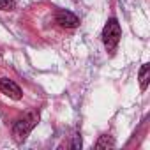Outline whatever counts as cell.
Returning a JSON list of instances; mask_svg holds the SVG:
<instances>
[{
    "label": "cell",
    "mask_w": 150,
    "mask_h": 150,
    "mask_svg": "<svg viewBox=\"0 0 150 150\" xmlns=\"http://www.w3.org/2000/svg\"><path fill=\"white\" fill-rule=\"evenodd\" d=\"M37 122H39V113H37V111H30V113L23 115V117L14 124V127H13V136H14V139H16L18 143L25 141L27 136H28V132L37 125Z\"/></svg>",
    "instance_id": "cell-1"
},
{
    "label": "cell",
    "mask_w": 150,
    "mask_h": 150,
    "mask_svg": "<svg viewBox=\"0 0 150 150\" xmlns=\"http://www.w3.org/2000/svg\"><path fill=\"white\" fill-rule=\"evenodd\" d=\"M120 37H122V30H120L118 21H117L115 18H110L108 23H106L104 28H103V42H104L106 50H108V51H113V50L117 48Z\"/></svg>",
    "instance_id": "cell-2"
},
{
    "label": "cell",
    "mask_w": 150,
    "mask_h": 150,
    "mask_svg": "<svg viewBox=\"0 0 150 150\" xmlns=\"http://www.w3.org/2000/svg\"><path fill=\"white\" fill-rule=\"evenodd\" d=\"M0 92L6 94V96H9V97L14 99V101H20L21 96H23L21 88H20L13 80H9V78H2V80H0Z\"/></svg>",
    "instance_id": "cell-3"
},
{
    "label": "cell",
    "mask_w": 150,
    "mask_h": 150,
    "mask_svg": "<svg viewBox=\"0 0 150 150\" xmlns=\"http://www.w3.org/2000/svg\"><path fill=\"white\" fill-rule=\"evenodd\" d=\"M55 20H57V23H58L60 27H64V28H76V27L80 25V20L74 16L71 11H65V9H60V11L57 13Z\"/></svg>",
    "instance_id": "cell-4"
},
{
    "label": "cell",
    "mask_w": 150,
    "mask_h": 150,
    "mask_svg": "<svg viewBox=\"0 0 150 150\" xmlns=\"http://www.w3.org/2000/svg\"><path fill=\"white\" fill-rule=\"evenodd\" d=\"M148 81H150V65L143 64L141 69H139V87H141V90H146Z\"/></svg>",
    "instance_id": "cell-5"
},
{
    "label": "cell",
    "mask_w": 150,
    "mask_h": 150,
    "mask_svg": "<svg viewBox=\"0 0 150 150\" xmlns=\"http://www.w3.org/2000/svg\"><path fill=\"white\" fill-rule=\"evenodd\" d=\"M97 148H113L115 146V141L110 138V136H101V139L96 143Z\"/></svg>",
    "instance_id": "cell-6"
},
{
    "label": "cell",
    "mask_w": 150,
    "mask_h": 150,
    "mask_svg": "<svg viewBox=\"0 0 150 150\" xmlns=\"http://www.w3.org/2000/svg\"><path fill=\"white\" fill-rule=\"evenodd\" d=\"M14 6V0H0V11H13Z\"/></svg>",
    "instance_id": "cell-7"
}]
</instances>
